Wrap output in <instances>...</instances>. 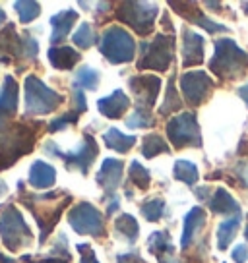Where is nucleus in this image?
<instances>
[{"mask_svg": "<svg viewBox=\"0 0 248 263\" xmlns=\"http://www.w3.org/2000/svg\"><path fill=\"white\" fill-rule=\"evenodd\" d=\"M37 128H29L27 124L6 122L0 118V171L10 168L20 157L33 151Z\"/></svg>", "mask_w": 248, "mask_h": 263, "instance_id": "obj_1", "label": "nucleus"}, {"mask_svg": "<svg viewBox=\"0 0 248 263\" xmlns=\"http://www.w3.org/2000/svg\"><path fill=\"white\" fill-rule=\"evenodd\" d=\"M66 192H50V194H43V196H33V194H20V201L24 203L27 209H31L33 217L39 222L41 229V236H39V244H43L47 236L50 234V230L55 229V224L58 222L62 211L68 207V203L72 201V196L68 194L60 203L55 205V201L60 199Z\"/></svg>", "mask_w": 248, "mask_h": 263, "instance_id": "obj_2", "label": "nucleus"}, {"mask_svg": "<svg viewBox=\"0 0 248 263\" xmlns=\"http://www.w3.org/2000/svg\"><path fill=\"white\" fill-rule=\"evenodd\" d=\"M209 70L221 80H233L237 76L246 74L248 52L237 47L233 39L215 41V52L209 60Z\"/></svg>", "mask_w": 248, "mask_h": 263, "instance_id": "obj_3", "label": "nucleus"}, {"mask_svg": "<svg viewBox=\"0 0 248 263\" xmlns=\"http://www.w3.org/2000/svg\"><path fill=\"white\" fill-rule=\"evenodd\" d=\"M25 89V115L27 116H43L52 112L64 103V97L55 89L47 87L45 83L35 78L27 76L24 83Z\"/></svg>", "mask_w": 248, "mask_h": 263, "instance_id": "obj_4", "label": "nucleus"}, {"mask_svg": "<svg viewBox=\"0 0 248 263\" xmlns=\"http://www.w3.org/2000/svg\"><path fill=\"white\" fill-rule=\"evenodd\" d=\"M99 50L111 64H126L134 58L136 43H134L132 35L124 27L111 25L101 35Z\"/></svg>", "mask_w": 248, "mask_h": 263, "instance_id": "obj_5", "label": "nucleus"}, {"mask_svg": "<svg viewBox=\"0 0 248 263\" xmlns=\"http://www.w3.org/2000/svg\"><path fill=\"white\" fill-rule=\"evenodd\" d=\"M0 238L8 252H17L22 246L33 244V232L29 230L24 215L16 209V205H8L0 217Z\"/></svg>", "mask_w": 248, "mask_h": 263, "instance_id": "obj_6", "label": "nucleus"}, {"mask_svg": "<svg viewBox=\"0 0 248 263\" xmlns=\"http://www.w3.org/2000/svg\"><path fill=\"white\" fill-rule=\"evenodd\" d=\"M43 151L52 157L62 159L68 171H80L82 174H87L91 168V164H93V161L97 159L99 147H97V141L93 140V136L87 134V136L83 138L82 147L74 149V151L62 153V151L58 149L57 143H52V141H45V143H43Z\"/></svg>", "mask_w": 248, "mask_h": 263, "instance_id": "obj_7", "label": "nucleus"}, {"mask_svg": "<svg viewBox=\"0 0 248 263\" xmlns=\"http://www.w3.org/2000/svg\"><path fill=\"white\" fill-rule=\"evenodd\" d=\"M174 57V37L159 33L153 41L141 43V57L138 60L140 70L165 72Z\"/></svg>", "mask_w": 248, "mask_h": 263, "instance_id": "obj_8", "label": "nucleus"}, {"mask_svg": "<svg viewBox=\"0 0 248 263\" xmlns=\"http://www.w3.org/2000/svg\"><path fill=\"white\" fill-rule=\"evenodd\" d=\"M167 138L176 149L202 147V134L194 112H182L167 122Z\"/></svg>", "mask_w": 248, "mask_h": 263, "instance_id": "obj_9", "label": "nucleus"}, {"mask_svg": "<svg viewBox=\"0 0 248 263\" xmlns=\"http://www.w3.org/2000/svg\"><path fill=\"white\" fill-rule=\"evenodd\" d=\"M157 12V6L148 2H120L116 6V17L130 25L138 35H148L153 29Z\"/></svg>", "mask_w": 248, "mask_h": 263, "instance_id": "obj_10", "label": "nucleus"}, {"mask_svg": "<svg viewBox=\"0 0 248 263\" xmlns=\"http://www.w3.org/2000/svg\"><path fill=\"white\" fill-rule=\"evenodd\" d=\"M39 52V45L31 37H20L16 27L8 24L6 29L0 31V62L12 64V57L31 60Z\"/></svg>", "mask_w": 248, "mask_h": 263, "instance_id": "obj_11", "label": "nucleus"}, {"mask_svg": "<svg viewBox=\"0 0 248 263\" xmlns=\"http://www.w3.org/2000/svg\"><path fill=\"white\" fill-rule=\"evenodd\" d=\"M68 222L78 234H87L93 238H99L105 234L103 215L97 207H93L87 201H82L68 211Z\"/></svg>", "mask_w": 248, "mask_h": 263, "instance_id": "obj_12", "label": "nucleus"}, {"mask_svg": "<svg viewBox=\"0 0 248 263\" xmlns=\"http://www.w3.org/2000/svg\"><path fill=\"white\" fill-rule=\"evenodd\" d=\"M181 89L184 95V101L192 105V107H200L206 101L211 91H214V80L202 72V70H194V72H186L181 76Z\"/></svg>", "mask_w": 248, "mask_h": 263, "instance_id": "obj_13", "label": "nucleus"}, {"mask_svg": "<svg viewBox=\"0 0 248 263\" xmlns=\"http://www.w3.org/2000/svg\"><path fill=\"white\" fill-rule=\"evenodd\" d=\"M130 89L138 103V107L149 108L155 105L161 91V80L157 76H134L130 78Z\"/></svg>", "mask_w": 248, "mask_h": 263, "instance_id": "obj_14", "label": "nucleus"}, {"mask_svg": "<svg viewBox=\"0 0 248 263\" xmlns=\"http://www.w3.org/2000/svg\"><path fill=\"white\" fill-rule=\"evenodd\" d=\"M171 6H173V8H176L174 12H176V14H181L184 20H188V22H190V24H194V25L204 27L206 31H209V33L227 31V27H225V25L215 24V22H211L207 16H204V12H202V10H198V6H196L194 2H171Z\"/></svg>", "mask_w": 248, "mask_h": 263, "instance_id": "obj_15", "label": "nucleus"}, {"mask_svg": "<svg viewBox=\"0 0 248 263\" xmlns=\"http://www.w3.org/2000/svg\"><path fill=\"white\" fill-rule=\"evenodd\" d=\"M202 62H204V37L184 27L182 29V66L188 68Z\"/></svg>", "mask_w": 248, "mask_h": 263, "instance_id": "obj_16", "label": "nucleus"}, {"mask_svg": "<svg viewBox=\"0 0 248 263\" xmlns=\"http://www.w3.org/2000/svg\"><path fill=\"white\" fill-rule=\"evenodd\" d=\"M122 171H124L122 161H118V159H105L103 161L99 173H97V182H99L101 188L107 192V196H113V192L120 186Z\"/></svg>", "mask_w": 248, "mask_h": 263, "instance_id": "obj_17", "label": "nucleus"}, {"mask_svg": "<svg viewBox=\"0 0 248 263\" xmlns=\"http://www.w3.org/2000/svg\"><path fill=\"white\" fill-rule=\"evenodd\" d=\"M148 250L157 257L159 263H181L174 254L169 232H153L148 238Z\"/></svg>", "mask_w": 248, "mask_h": 263, "instance_id": "obj_18", "label": "nucleus"}, {"mask_svg": "<svg viewBox=\"0 0 248 263\" xmlns=\"http://www.w3.org/2000/svg\"><path fill=\"white\" fill-rule=\"evenodd\" d=\"M130 107V99L126 97V93L122 89H116L113 91L109 97H103L99 99V103H97V108H99V112L105 118H120V116L128 110Z\"/></svg>", "mask_w": 248, "mask_h": 263, "instance_id": "obj_19", "label": "nucleus"}, {"mask_svg": "<svg viewBox=\"0 0 248 263\" xmlns=\"http://www.w3.org/2000/svg\"><path fill=\"white\" fill-rule=\"evenodd\" d=\"M76 22H78V12L76 10H62V12L55 14V16L50 17V24H52L50 41L55 43V45L64 41Z\"/></svg>", "mask_w": 248, "mask_h": 263, "instance_id": "obj_20", "label": "nucleus"}, {"mask_svg": "<svg viewBox=\"0 0 248 263\" xmlns=\"http://www.w3.org/2000/svg\"><path fill=\"white\" fill-rule=\"evenodd\" d=\"M17 110V82L14 76H6L0 89V118L16 115Z\"/></svg>", "mask_w": 248, "mask_h": 263, "instance_id": "obj_21", "label": "nucleus"}, {"mask_svg": "<svg viewBox=\"0 0 248 263\" xmlns=\"http://www.w3.org/2000/svg\"><path fill=\"white\" fill-rule=\"evenodd\" d=\"M206 217L207 215L202 207H194L190 213L186 215V219H184V230H182V238H181L182 248H188L194 242L196 234L206 224Z\"/></svg>", "mask_w": 248, "mask_h": 263, "instance_id": "obj_22", "label": "nucleus"}, {"mask_svg": "<svg viewBox=\"0 0 248 263\" xmlns=\"http://www.w3.org/2000/svg\"><path fill=\"white\" fill-rule=\"evenodd\" d=\"M55 180H57V171H55V166H50V164L45 163V161H35V163L31 164V168H29V184H31L33 188L47 190L55 184Z\"/></svg>", "mask_w": 248, "mask_h": 263, "instance_id": "obj_23", "label": "nucleus"}, {"mask_svg": "<svg viewBox=\"0 0 248 263\" xmlns=\"http://www.w3.org/2000/svg\"><path fill=\"white\" fill-rule=\"evenodd\" d=\"M209 211L217 215H240V205L229 192L217 188L215 196L209 199Z\"/></svg>", "mask_w": 248, "mask_h": 263, "instance_id": "obj_24", "label": "nucleus"}, {"mask_svg": "<svg viewBox=\"0 0 248 263\" xmlns=\"http://www.w3.org/2000/svg\"><path fill=\"white\" fill-rule=\"evenodd\" d=\"M49 62L58 70H70L80 62V52L70 47H52L49 50Z\"/></svg>", "mask_w": 248, "mask_h": 263, "instance_id": "obj_25", "label": "nucleus"}, {"mask_svg": "<svg viewBox=\"0 0 248 263\" xmlns=\"http://www.w3.org/2000/svg\"><path fill=\"white\" fill-rule=\"evenodd\" d=\"M103 141L113 151L128 153L134 147V143H136V136H126V134H122L116 128H111V130H107V134H103Z\"/></svg>", "mask_w": 248, "mask_h": 263, "instance_id": "obj_26", "label": "nucleus"}, {"mask_svg": "<svg viewBox=\"0 0 248 263\" xmlns=\"http://www.w3.org/2000/svg\"><path fill=\"white\" fill-rule=\"evenodd\" d=\"M115 232L124 238L126 242H134L140 234V227H138V221L134 219L132 215L124 213L120 217H116L115 221Z\"/></svg>", "mask_w": 248, "mask_h": 263, "instance_id": "obj_27", "label": "nucleus"}, {"mask_svg": "<svg viewBox=\"0 0 248 263\" xmlns=\"http://www.w3.org/2000/svg\"><path fill=\"white\" fill-rule=\"evenodd\" d=\"M240 227V215L233 217L229 221H225L219 224V230H217V248L219 250H227L231 246V242L235 240L237 232H239Z\"/></svg>", "mask_w": 248, "mask_h": 263, "instance_id": "obj_28", "label": "nucleus"}, {"mask_svg": "<svg viewBox=\"0 0 248 263\" xmlns=\"http://www.w3.org/2000/svg\"><path fill=\"white\" fill-rule=\"evenodd\" d=\"M101 76L97 70H93L90 66H82L74 76V89H97Z\"/></svg>", "mask_w": 248, "mask_h": 263, "instance_id": "obj_29", "label": "nucleus"}, {"mask_svg": "<svg viewBox=\"0 0 248 263\" xmlns=\"http://www.w3.org/2000/svg\"><path fill=\"white\" fill-rule=\"evenodd\" d=\"M141 153L148 159H153L157 157L159 153H171V147L159 134H148L144 138V147H141Z\"/></svg>", "mask_w": 248, "mask_h": 263, "instance_id": "obj_30", "label": "nucleus"}, {"mask_svg": "<svg viewBox=\"0 0 248 263\" xmlns=\"http://www.w3.org/2000/svg\"><path fill=\"white\" fill-rule=\"evenodd\" d=\"M173 174L176 180L184 182V184H188V186H194L200 178L196 164L190 163V161H176L173 168Z\"/></svg>", "mask_w": 248, "mask_h": 263, "instance_id": "obj_31", "label": "nucleus"}, {"mask_svg": "<svg viewBox=\"0 0 248 263\" xmlns=\"http://www.w3.org/2000/svg\"><path fill=\"white\" fill-rule=\"evenodd\" d=\"M126 126L130 130H136V128H151V126H155V118L149 112V108L136 107L132 115L126 118Z\"/></svg>", "mask_w": 248, "mask_h": 263, "instance_id": "obj_32", "label": "nucleus"}, {"mask_svg": "<svg viewBox=\"0 0 248 263\" xmlns=\"http://www.w3.org/2000/svg\"><path fill=\"white\" fill-rule=\"evenodd\" d=\"M181 107H182L181 97H179V93H176V89H174V76H171V80H169V83H167L165 101H163V107L159 108V115L169 116L171 112L179 110Z\"/></svg>", "mask_w": 248, "mask_h": 263, "instance_id": "obj_33", "label": "nucleus"}, {"mask_svg": "<svg viewBox=\"0 0 248 263\" xmlns=\"http://www.w3.org/2000/svg\"><path fill=\"white\" fill-rule=\"evenodd\" d=\"M130 182H132L136 188L140 190H148L149 188V182H151V176H149L148 168L141 166L138 161H132L130 163Z\"/></svg>", "mask_w": 248, "mask_h": 263, "instance_id": "obj_34", "label": "nucleus"}, {"mask_svg": "<svg viewBox=\"0 0 248 263\" xmlns=\"http://www.w3.org/2000/svg\"><path fill=\"white\" fill-rule=\"evenodd\" d=\"M14 8L17 10V16L20 20L24 22V24H29V22H33L35 17L41 14V6L37 4V2H29V0H20L14 4Z\"/></svg>", "mask_w": 248, "mask_h": 263, "instance_id": "obj_35", "label": "nucleus"}, {"mask_svg": "<svg viewBox=\"0 0 248 263\" xmlns=\"http://www.w3.org/2000/svg\"><path fill=\"white\" fill-rule=\"evenodd\" d=\"M72 41H74V45L80 47V49H90V47H93V43H95V31H93L91 24L80 25V29L74 33Z\"/></svg>", "mask_w": 248, "mask_h": 263, "instance_id": "obj_36", "label": "nucleus"}, {"mask_svg": "<svg viewBox=\"0 0 248 263\" xmlns=\"http://www.w3.org/2000/svg\"><path fill=\"white\" fill-rule=\"evenodd\" d=\"M163 211H165L163 199H149L141 205V215L151 222H157L163 217Z\"/></svg>", "mask_w": 248, "mask_h": 263, "instance_id": "obj_37", "label": "nucleus"}, {"mask_svg": "<svg viewBox=\"0 0 248 263\" xmlns=\"http://www.w3.org/2000/svg\"><path fill=\"white\" fill-rule=\"evenodd\" d=\"M78 112L76 110H72V112H68V115H62L60 118H55L52 122H50L49 126V130L50 132H58V130H62V128H66L68 124H76L78 122Z\"/></svg>", "mask_w": 248, "mask_h": 263, "instance_id": "obj_38", "label": "nucleus"}, {"mask_svg": "<svg viewBox=\"0 0 248 263\" xmlns=\"http://www.w3.org/2000/svg\"><path fill=\"white\" fill-rule=\"evenodd\" d=\"M78 252L82 254V261L80 263H99L90 244H78Z\"/></svg>", "mask_w": 248, "mask_h": 263, "instance_id": "obj_39", "label": "nucleus"}, {"mask_svg": "<svg viewBox=\"0 0 248 263\" xmlns=\"http://www.w3.org/2000/svg\"><path fill=\"white\" fill-rule=\"evenodd\" d=\"M248 259V246L246 244H239L233 250V261L235 263H244Z\"/></svg>", "mask_w": 248, "mask_h": 263, "instance_id": "obj_40", "label": "nucleus"}, {"mask_svg": "<svg viewBox=\"0 0 248 263\" xmlns=\"http://www.w3.org/2000/svg\"><path fill=\"white\" fill-rule=\"evenodd\" d=\"M24 261L25 263H68V259H62V257H43L39 261H35L31 255H24Z\"/></svg>", "mask_w": 248, "mask_h": 263, "instance_id": "obj_41", "label": "nucleus"}, {"mask_svg": "<svg viewBox=\"0 0 248 263\" xmlns=\"http://www.w3.org/2000/svg\"><path fill=\"white\" fill-rule=\"evenodd\" d=\"M116 261L118 263H146V259L140 257L138 254H122L116 257Z\"/></svg>", "mask_w": 248, "mask_h": 263, "instance_id": "obj_42", "label": "nucleus"}, {"mask_svg": "<svg viewBox=\"0 0 248 263\" xmlns=\"http://www.w3.org/2000/svg\"><path fill=\"white\" fill-rule=\"evenodd\" d=\"M209 196V186H202V188H196V197L198 199H206Z\"/></svg>", "mask_w": 248, "mask_h": 263, "instance_id": "obj_43", "label": "nucleus"}, {"mask_svg": "<svg viewBox=\"0 0 248 263\" xmlns=\"http://www.w3.org/2000/svg\"><path fill=\"white\" fill-rule=\"evenodd\" d=\"M239 97L246 103V107H248V83L246 85H242V87H239Z\"/></svg>", "mask_w": 248, "mask_h": 263, "instance_id": "obj_44", "label": "nucleus"}, {"mask_svg": "<svg viewBox=\"0 0 248 263\" xmlns=\"http://www.w3.org/2000/svg\"><path fill=\"white\" fill-rule=\"evenodd\" d=\"M116 209H118V199H113V201H111V203H109V207H107V213H115Z\"/></svg>", "mask_w": 248, "mask_h": 263, "instance_id": "obj_45", "label": "nucleus"}, {"mask_svg": "<svg viewBox=\"0 0 248 263\" xmlns=\"http://www.w3.org/2000/svg\"><path fill=\"white\" fill-rule=\"evenodd\" d=\"M6 192H8V186H6V182L0 180V197L6 196Z\"/></svg>", "mask_w": 248, "mask_h": 263, "instance_id": "obj_46", "label": "nucleus"}, {"mask_svg": "<svg viewBox=\"0 0 248 263\" xmlns=\"http://www.w3.org/2000/svg\"><path fill=\"white\" fill-rule=\"evenodd\" d=\"M6 22V14H4V10H0V25Z\"/></svg>", "mask_w": 248, "mask_h": 263, "instance_id": "obj_47", "label": "nucleus"}, {"mask_svg": "<svg viewBox=\"0 0 248 263\" xmlns=\"http://www.w3.org/2000/svg\"><path fill=\"white\" fill-rule=\"evenodd\" d=\"M242 8H244V12L248 14V2H242Z\"/></svg>", "mask_w": 248, "mask_h": 263, "instance_id": "obj_48", "label": "nucleus"}, {"mask_svg": "<svg viewBox=\"0 0 248 263\" xmlns=\"http://www.w3.org/2000/svg\"><path fill=\"white\" fill-rule=\"evenodd\" d=\"M244 236L248 238V224H246V229H244Z\"/></svg>", "mask_w": 248, "mask_h": 263, "instance_id": "obj_49", "label": "nucleus"}, {"mask_svg": "<svg viewBox=\"0 0 248 263\" xmlns=\"http://www.w3.org/2000/svg\"><path fill=\"white\" fill-rule=\"evenodd\" d=\"M10 263H16V261H14V259H10Z\"/></svg>", "mask_w": 248, "mask_h": 263, "instance_id": "obj_50", "label": "nucleus"}]
</instances>
